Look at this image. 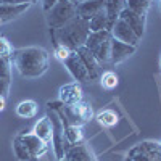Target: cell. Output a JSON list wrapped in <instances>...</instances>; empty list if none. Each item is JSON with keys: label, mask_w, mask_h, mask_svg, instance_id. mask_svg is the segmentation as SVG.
I'll use <instances>...</instances> for the list:
<instances>
[{"label": "cell", "mask_w": 161, "mask_h": 161, "mask_svg": "<svg viewBox=\"0 0 161 161\" xmlns=\"http://www.w3.org/2000/svg\"><path fill=\"white\" fill-rule=\"evenodd\" d=\"M13 150L21 161H37L47 152V143L34 134H19L13 142Z\"/></svg>", "instance_id": "3957f363"}, {"label": "cell", "mask_w": 161, "mask_h": 161, "mask_svg": "<svg viewBox=\"0 0 161 161\" xmlns=\"http://www.w3.org/2000/svg\"><path fill=\"white\" fill-rule=\"evenodd\" d=\"M5 106H7V98L0 95V111H3V110H5Z\"/></svg>", "instance_id": "f546056e"}, {"label": "cell", "mask_w": 161, "mask_h": 161, "mask_svg": "<svg viewBox=\"0 0 161 161\" xmlns=\"http://www.w3.org/2000/svg\"><path fill=\"white\" fill-rule=\"evenodd\" d=\"M89 34V21L80 16H74L71 21L55 31V39L60 42V45L68 47L69 50H77L86 45Z\"/></svg>", "instance_id": "7a4b0ae2"}, {"label": "cell", "mask_w": 161, "mask_h": 161, "mask_svg": "<svg viewBox=\"0 0 161 161\" xmlns=\"http://www.w3.org/2000/svg\"><path fill=\"white\" fill-rule=\"evenodd\" d=\"M89 29H90V32H97V31L108 29V18H106L105 8L100 10L97 15H93V16L89 19Z\"/></svg>", "instance_id": "ffe728a7"}, {"label": "cell", "mask_w": 161, "mask_h": 161, "mask_svg": "<svg viewBox=\"0 0 161 161\" xmlns=\"http://www.w3.org/2000/svg\"><path fill=\"white\" fill-rule=\"evenodd\" d=\"M130 161H161V145L145 142L130 152Z\"/></svg>", "instance_id": "8992f818"}, {"label": "cell", "mask_w": 161, "mask_h": 161, "mask_svg": "<svg viewBox=\"0 0 161 161\" xmlns=\"http://www.w3.org/2000/svg\"><path fill=\"white\" fill-rule=\"evenodd\" d=\"M11 69H10V60L0 57V77L2 79H10Z\"/></svg>", "instance_id": "d4e9b609"}, {"label": "cell", "mask_w": 161, "mask_h": 161, "mask_svg": "<svg viewBox=\"0 0 161 161\" xmlns=\"http://www.w3.org/2000/svg\"><path fill=\"white\" fill-rule=\"evenodd\" d=\"M84 100V92L79 82H71L66 84L60 89V102L64 106H74Z\"/></svg>", "instance_id": "9c48e42d"}, {"label": "cell", "mask_w": 161, "mask_h": 161, "mask_svg": "<svg viewBox=\"0 0 161 161\" xmlns=\"http://www.w3.org/2000/svg\"><path fill=\"white\" fill-rule=\"evenodd\" d=\"M148 7H150V0H126V8H129L130 11L137 13L143 18Z\"/></svg>", "instance_id": "7402d4cb"}, {"label": "cell", "mask_w": 161, "mask_h": 161, "mask_svg": "<svg viewBox=\"0 0 161 161\" xmlns=\"http://www.w3.org/2000/svg\"><path fill=\"white\" fill-rule=\"evenodd\" d=\"M0 57L8 60L13 57V47L3 36H0Z\"/></svg>", "instance_id": "cb8c5ba5"}, {"label": "cell", "mask_w": 161, "mask_h": 161, "mask_svg": "<svg viewBox=\"0 0 161 161\" xmlns=\"http://www.w3.org/2000/svg\"><path fill=\"white\" fill-rule=\"evenodd\" d=\"M74 16H77L76 3H73L71 0H58V2L48 10L47 21H48L50 28L53 31H57L61 26H64L68 21H71Z\"/></svg>", "instance_id": "5b68a950"}, {"label": "cell", "mask_w": 161, "mask_h": 161, "mask_svg": "<svg viewBox=\"0 0 161 161\" xmlns=\"http://www.w3.org/2000/svg\"><path fill=\"white\" fill-rule=\"evenodd\" d=\"M77 55L80 57V60H82L86 69L89 73V79H97L98 76H102V69H100V61L92 55V52L86 47H80L76 50Z\"/></svg>", "instance_id": "8fae6325"}, {"label": "cell", "mask_w": 161, "mask_h": 161, "mask_svg": "<svg viewBox=\"0 0 161 161\" xmlns=\"http://www.w3.org/2000/svg\"><path fill=\"white\" fill-rule=\"evenodd\" d=\"M97 121L103 127H113L118 124V114L113 110H103L97 114Z\"/></svg>", "instance_id": "44dd1931"}, {"label": "cell", "mask_w": 161, "mask_h": 161, "mask_svg": "<svg viewBox=\"0 0 161 161\" xmlns=\"http://www.w3.org/2000/svg\"><path fill=\"white\" fill-rule=\"evenodd\" d=\"M39 105L34 100H23L16 105V114L23 119H31L37 114Z\"/></svg>", "instance_id": "ac0fdd59"}, {"label": "cell", "mask_w": 161, "mask_h": 161, "mask_svg": "<svg viewBox=\"0 0 161 161\" xmlns=\"http://www.w3.org/2000/svg\"><path fill=\"white\" fill-rule=\"evenodd\" d=\"M11 58L19 74L28 79H36L42 76L48 68V53L40 47L19 48Z\"/></svg>", "instance_id": "6da1fadb"}, {"label": "cell", "mask_w": 161, "mask_h": 161, "mask_svg": "<svg viewBox=\"0 0 161 161\" xmlns=\"http://www.w3.org/2000/svg\"><path fill=\"white\" fill-rule=\"evenodd\" d=\"M0 24H2V21H0Z\"/></svg>", "instance_id": "d6a6232c"}, {"label": "cell", "mask_w": 161, "mask_h": 161, "mask_svg": "<svg viewBox=\"0 0 161 161\" xmlns=\"http://www.w3.org/2000/svg\"><path fill=\"white\" fill-rule=\"evenodd\" d=\"M29 8V3L24 5H10V3H0V21H8L13 18H18L19 15Z\"/></svg>", "instance_id": "e0dca14e"}, {"label": "cell", "mask_w": 161, "mask_h": 161, "mask_svg": "<svg viewBox=\"0 0 161 161\" xmlns=\"http://www.w3.org/2000/svg\"><path fill=\"white\" fill-rule=\"evenodd\" d=\"M126 8V0H106L105 3V13L108 18V31L113 28V24L119 18L121 11Z\"/></svg>", "instance_id": "5bb4252c"}, {"label": "cell", "mask_w": 161, "mask_h": 161, "mask_svg": "<svg viewBox=\"0 0 161 161\" xmlns=\"http://www.w3.org/2000/svg\"><path fill=\"white\" fill-rule=\"evenodd\" d=\"M134 52H136V47L134 45L124 44V42H121V40H118L111 36V50H110V61L111 63L118 64L121 61H124Z\"/></svg>", "instance_id": "30bf717a"}, {"label": "cell", "mask_w": 161, "mask_h": 161, "mask_svg": "<svg viewBox=\"0 0 161 161\" xmlns=\"http://www.w3.org/2000/svg\"><path fill=\"white\" fill-rule=\"evenodd\" d=\"M110 31H111V34H113L114 39L121 40V42H124V44H129V45L136 47L137 42H139L137 34L130 29V26H129L124 19H121V18L116 19V23L113 24V28H111Z\"/></svg>", "instance_id": "ba28073f"}, {"label": "cell", "mask_w": 161, "mask_h": 161, "mask_svg": "<svg viewBox=\"0 0 161 161\" xmlns=\"http://www.w3.org/2000/svg\"><path fill=\"white\" fill-rule=\"evenodd\" d=\"M32 134H34L36 137H39L42 142L48 143V142L52 140V137H53V126H52L50 116L40 118L37 123H36L34 129H32Z\"/></svg>", "instance_id": "4fadbf2b"}, {"label": "cell", "mask_w": 161, "mask_h": 161, "mask_svg": "<svg viewBox=\"0 0 161 161\" xmlns=\"http://www.w3.org/2000/svg\"><path fill=\"white\" fill-rule=\"evenodd\" d=\"M66 156H68V161H95L92 152L89 150V147L82 145V143L73 145L71 148L66 152Z\"/></svg>", "instance_id": "2e32d148"}, {"label": "cell", "mask_w": 161, "mask_h": 161, "mask_svg": "<svg viewBox=\"0 0 161 161\" xmlns=\"http://www.w3.org/2000/svg\"><path fill=\"white\" fill-rule=\"evenodd\" d=\"M119 18L124 19L130 26V29L137 34L139 39L142 37V34H143V16H140V15H137V13L130 11L129 8H124L123 11H121Z\"/></svg>", "instance_id": "9a60e30c"}, {"label": "cell", "mask_w": 161, "mask_h": 161, "mask_svg": "<svg viewBox=\"0 0 161 161\" xmlns=\"http://www.w3.org/2000/svg\"><path fill=\"white\" fill-rule=\"evenodd\" d=\"M64 124V139L69 145H77L84 140V134H82V129L77 124Z\"/></svg>", "instance_id": "d6986e66"}, {"label": "cell", "mask_w": 161, "mask_h": 161, "mask_svg": "<svg viewBox=\"0 0 161 161\" xmlns=\"http://www.w3.org/2000/svg\"><path fill=\"white\" fill-rule=\"evenodd\" d=\"M0 3H10V5H24V3H32L31 0H0Z\"/></svg>", "instance_id": "83f0119b"}, {"label": "cell", "mask_w": 161, "mask_h": 161, "mask_svg": "<svg viewBox=\"0 0 161 161\" xmlns=\"http://www.w3.org/2000/svg\"><path fill=\"white\" fill-rule=\"evenodd\" d=\"M100 82H102V86H103L105 89L111 90V89H114V87L118 86L119 77H118V74L113 73V71H106V73H103V74L100 76Z\"/></svg>", "instance_id": "603a6c76"}, {"label": "cell", "mask_w": 161, "mask_h": 161, "mask_svg": "<svg viewBox=\"0 0 161 161\" xmlns=\"http://www.w3.org/2000/svg\"><path fill=\"white\" fill-rule=\"evenodd\" d=\"M105 3L106 0H86L82 3H77V16L89 21L93 15H97L100 10L105 8Z\"/></svg>", "instance_id": "7c38bea8"}, {"label": "cell", "mask_w": 161, "mask_h": 161, "mask_svg": "<svg viewBox=\"0 0 161 161\" xmlns=\"http://www.w3.org/2000/svg\"><path fill=\"white\" fill-rule=\"evenodd\" d=\"M86 48L92 52V55L95 57L100 63L110 61V50H111V32L108 29L105 31H97L90 32L87 40H86Z\"/></svg>", "instance_id": "277c9868"}, {"label": "cell", "mask_w": 161, "mask_h": 161, "mask_svg": "<svg viewBox=\"0 0 161 161\" xmlns=\"http://www.w3.org/2000/svg\"><path fill=\"white\" fill-rule=\"evenodd\" d=\"M71 52L73 50H69L68 47H64V45H57V48H55V57L60 60V61H64L66 58H68L69 55H71Z\"/></svg>", "instance_id": "484cf974"}, {"label": "cell", "mask_w": 161, "mask_h": 161, "mask_svg": "<svg viewBox=\"0 0 161 161\" xmlns=\"http://www.w3.org/2000/svg\"><path fill=\"white\" fill-rule=\"evenodd\" d=\"M63 63H64L66 68H68L69 74L76 79V82H87V80H90L89 79V73H87L86 66H84L82 60H80V57L77 55L76 50H73L71 55L66 58Z\"/></svg>", "instance_id": "52a82bcc"}, {"label": "cell", "mask_w": 161, "mask_h": 161, "mask_svg": "<svg viewBox=\"0 0 161 161\" xmlns=\"http://www.w3.org/2000/svg\"><path fill=\"white\" fill-rule=\"evenodd\" d=\"M71 2H73V3H76V5H77V3H82V2H86V0H71Z\"/></svg>", "instance_id": "4dcf8cb0"}, {"label": "cell", "mask_w": 161, "mask_h": 161, "mask_svg": "<svg viewBox=\"0 0 161 161\" xmlns=\"http://www.w3.org/2000/svg\"><path fill=\"white\" fill-rule=\"evenodd\" d=\"M8 89H10V79H2L0 77V95L5 97L8 93Z\"/></svg>", "instance_id": "4316f807"}, {"label": "cell", "mask_w": 161, "mask_h": 161, "mask_svg": "<svg viewBox=\"0 0 161 161\" xmlns=\"http://www.w3.org/2000/svg\"><path fill=\"white\" fill-rule=\"evenodd\" d=\"M31 2H32V3H36V2H37V0H31Z\"/></svg>", "instance_id": "1f68e13d"}, {"label": "cell", "mask_w": 161, "mask_h": 161, "mask_svg": "<svg viewBox=\"0 0 161 161\" xmlns=\"http://www.w3.org/2000/svg\"><path fill=\"white\" fill-rule=\"evenodd\" d=\"M57 2H58V0H44V8L48 11V10H50L53 5H55Z\"/></svg>", "instance_id": "f1b7e54d"}]
</instances>
